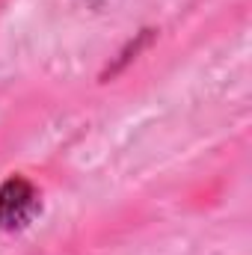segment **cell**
Segmentation results:
<instances>
[{"mask_svg": "<svg viewBox=\"0 0 252 255\" xmlns=\"http://www.w3.org/2000/svg\"><path fill=\"white\" fill-rule=\"evenodd\" d=\"M42 214V193L24 175H9L0 184V238L27 229Z\"/></svg>", "mask_w": 252, "mask_h": 255, "instance_id": "6da1fadb", "label": "cell"}, {"mask_svg": "<svg viewBox=\"0 0 252 255\" xmlns=\"http://www.w3.org/2000/svg\"><path fill=\"white\" fill-rule=\"evenodd\" d=\"M151 39H154V30H139V33H136V36H133V39L125 45V48L116 54V60L107 65V71L101 74V80H107V77H116L119 71H125L127 65L133 63V60H136V57H139V54H142L148 45H151Z\"/></svg>", "mask_w": 252, "mask_h": 255, "instance_id": "7a4b0ae2", "label": "cell"}]
</instances>
